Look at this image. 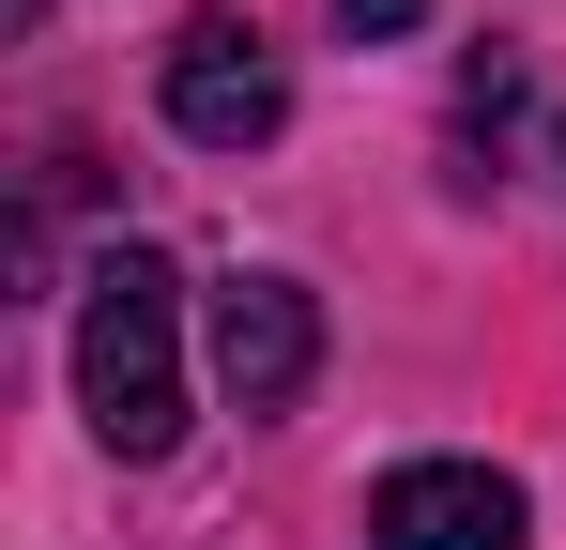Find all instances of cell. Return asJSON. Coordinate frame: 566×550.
<instances>
[{
	"mask_svg": "<svg viewBox=\"0 0 566 550\" xmlns=\"http://www.w3.org/2000/svg\"><path fill=\"white\" fill-rule=\"evenodd\" d=\"M521 536H536V505L490 458H398L368 489V550H521Z\"/></svg>",
	"mask_w": 566,
	"mask_h": 550,
	"instance_id": "cell-3",
	"label": "cell"
},
{
	"mask_svg": "<svg viewBox=\"0 0 566 550\" xmlns=\"http://www.w3.org/2000/svg\"><path fill=\"white\" fill-rule=\"evenodd\" d=\"M306 367H322L306 275H230V290H214V398H230V413H291Z\"/></svg>",
	"mask_w": 566,
	"mask_h": 550,
	"instance_id": "cell-4",
	"label": "cell"
},
{
	"mask_svg": "<svg viewBox=\"0 0 566 550\" xmlns=\"http://www.w3.org/2000/svg\"><path fill=\"white\" fill-rule=\"evenodd\" d=\"M77 413L107 458H169L185 444V275L154 245H107L77 290Z\"/></svg>",
	"mask_w": 566,
	"mask_h": 550,
	"instance_id": "cell-1",
	"label": "cell"
},
{
	"mask_svg": "<svg viewBox=\"0 0 566 550\" xmlns=\"http://www.w3.org/2000/svg\"><path fill=\"white\" fill-rule=\"evenodd\" d=\"M0 15H15V31H31V15H46V0H0Z\"/></svg>",
	"mask_w": 566,
	"mask_h": 550,
	"instance_id": "cell-6",
	"label": "cell"
},
{
	"mask_svg": "<svg viewBox=\"0 0 566 550\" xmlns=\"http://www.w3.org/2000/svg\"><path fill=\"white\" fill-rule=\"evenodd\" d=\"M154 107H169V138H199V154H261L291 123V62L245 15H185L169 62H154Z\"/></svg>",
	"mask_w": 566,
	"mask_h": 550,
	"instance_id": "cell-2",
	"label": "cell"
},
{
	"mask_svg": "<svg viewBox=\"0 0 566 550\" xmlns=\"http://www.w3.org/2000/svg\"><path fill=\"white\" fill-rule=\"evenodd\" d=\"M413 15H429V0H337V31H353V46H398Z\"/></svg>",
	"mask_w": 566,
	"mask_h": 550,
	"instance_id": "cell-5",
	"label": "cell"
}]
</instances>
